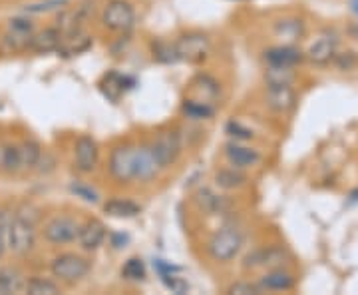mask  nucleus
<instances>
[{
  "instance_id": "1",
  "label": "nucleus",
  "mask_w": 358,
  "mask_h": 295,
  "mask_svg": "<svg viewBox=\"0 0 358 295\" xmlns=\"http://www.w3.org/2000/svg\"><path fill=\"white\" fill-rule=\"evenodd\" d=\"M40 221L42 216L32 204H22L18 210L8 212V218L2 226L8 254L18 259L34 254V249L38 247Z\"/></svg>"
},
{
  "instance_id": "2",
  "label": "nucleus",
  "mask_w": 358,
  "mask_h": 295,
  "mask_svg": "<svg viewBox=\"0 0 358 295\" xmlns=\"http://www.w3.org/2000/svg\"><path fill=\"white\" fill-rule=\"evenodd\" d=\"M92 270H94V261L84 252H58L48 261L50 275L64 287H74L84 280H88Z\"/></svg>"
},
{
  "instance_id": "3",
  "label": "nucleus",
  "mask_w": 358,
  "mask_h": 295,
  "mask_svg": "<svg viewBox=\"0 0 358 295\" xmlns=\"http://www.w3.org/2000/svg\"><path fill=\"white\" fill-rule=\"evenodd\" d=\"M245 233L235 224H225L205 242V254L217 266H229L243 252Z\"/></svg>"
},
{
  "instance_id": "4",
  "label": "nucleus",
  "mask_w": 358,
  "mask_h": 295,
  "mask_svg": "<svg viewBox=\"0 0 358 295\" xmlns=\"http://www.w3.org/2000/svg\"><path fill=\"white\" fill-rule=\"evenodd\" d=\"M80 224H82V219L74 214H66V212L52 214L40 221V240L54 249L68 247V245L76 244Z\"/></svg>"
},
{
  "instance_id": "5",
  "label": "nucleus",
  "mask_w": 358,
  "mask_h": 295,
  "mask_svg": "<svg viewBox=\"0 0 358 295\" xmlns=\"http://www.w3.org/2000/svg\"><path fill=\"white\" fill-rule=\"evenodd\" d=\"M148 144H150V150L154 154L155 162L159 164L164 172L169 167L178 166V162L183 156V150H185L181 132L173 126H164V128L157 130L152 136V140H148Z\"/></svg>"
},
{
  "instance_id": "6",
  "label": "nucleus",
  "mask_w": 358,
  "mask_h": 295,
  "mask_svg": "<svg viewBox=\"0 0 358 295\" xmlns=\"http://www.w3.org/2000/svg\"><path fill=\"white\" fill-rule=\"evenodd\" d=\"M108 176L120 186L136 184V142H120L110 148Z\"/></svg>"
},
{
  "instance_id": "7",
  "label": "nucleus",
  "mask_w": 358,
  "mask_h": 295,
  "mask_svg": "<svg viewBox=\"0 0 358 295\" xmlns=\"http://www.w3.org/2000/svg\"><path fill=\"white\" fill-rule=\"evenodd\" d=\"M136 6L129 0H108L100 11V26L112 34H128L136 26Z\"/></svg>"
},
{
  "instance_id": "8",
  "label": "nucleus",
  "mask_w": 358,
  "mask_h": 295,
  "mask_svg": "<svg viewBox=\"0 0 358 295\" xmlns=\"http://www.w3.org/2000/svg\"><path fill=\"white\" fill-rule=\"evenodd\" d=\"M173 46L178 52L179 62H187L193 66L207 62L213 52L209 34H205L201 30H189V32L179 34L178 39L173 40Z\"/></svg>"
},
{
  "instance_id": "9",
  "label": "nucleus",
  "mask_w": 358,
  "mask_h": 295,
  "mask_svg": "<svg viewBox=\"0 0 358 295\" xmlns=\"http://www.w3.org/2000/svg\"><path fill=\"white\" fill-rule=\"evenodd\" d=\"M74 154V170L80 176H90L100 167V146L94 136L80 134L72 144Z\"/></svg>"
},
{
  "instance_id": "10",
  "label": "nucleus",
  "mask_w": 358,
  "mask_h": 295,
  "mask_svg": "<svg viewBox=\"0 0 358 295\" xmlns=\"http://www.w3.org/2000/svg\"><path fill=\"white\" fill-rule=\"evenodd\" d=\"M108 238H110V228L103 224L102 219L86 218L82 219V224H80L76 245L80 252L92 256V254H96V252L102 249L106 242H108Z\"/></svg>"
},
{
  "instance_id": "11",
  "label": "nucleus",
  "mask_w": 358,
  "mask_h": 295,
  "mask_svg": "<svg viewBox=\"0 0 358 295\" xmlns=\"http://www.w3.org/2000/svg\"><path fill=\"white\" fill-rule=\"evenodd\" d=\"M221 154H223L225 162H227L229 166L239 167V170H245V172L261 166V162H263L261 150H257L255 146H251L249 142L227 140L223 144Z\"/></svg>"
},
{
  "instance_id": "12",
  "label": "nucleus",
  "mask_w": 358,
  "mask_h": 295,
  "mask_svg": "<svg viewBox=\"0 0 358 295\" xmlns=\"http://www.w3.org/2000/svg\"><path fill=\"white\" fill-rule=\"evenodd\" d=\"M338 52V36L334 30H324L317 39L310 42V46L305 52V58L308 62L317 66L331 64Z\"/></svg>"
},
{
  "instance_id": "13",
  "label": "nucleus",
  "mask_w": 358,
  "mask_h": 295,
  "mask_svg": "<svg viewBox=\"0 0 358 295\" xmlns=\"http://www.w3.org/2000/svg\"><path fill=\"white\" fill-rule=\"evenodd\" d=\"M162 172L164 170L155 162L154 154L150 150V144L148 142L136 144V184L150 186L159 180Z\"/></svg>"
},
{
  "instance_id": "14",
  "label": "nucleus",
  "mask_w": 358,
  "mask_h": 295,
  "mask_svg": "<svg viewBox=\"0 0 358 295\" xmlns=\"http://www.w3.org/2000/svg\"><path fill=\"white\" fill-rule=\"evenodd\" d=\"M296 92L293 86H265L263 104L273 114L289 116L296 108Z\"/></svg>"
},
{
  "instance_id": "15",
  "label": "nucleus",
  "mask_w": 358,
  "mask_h": 295,
  "mask_svg": "<svg viewBox=\"0 0 358 295\" xmlns=\"http://www.w3.org/2000/svg\"><path fill=\"white\" fill-rule=\"evenodd\" d=\"M282 263H285V249L279 245H265V247H257L245 256L243 270H271V268H279Z\"/></svg>"
},
{
  "instance_id": "16",
  "label": "nucleus",
  "mask_w": 358,
  "mask_h": 295,
  "mask_svg": "<svg viewBox=\"0 0 358 295\" xmlns=\"http://www.w3.org/2000/svg\"><path fill=\"white\" fill-rule=\"evenodd\" d=\"M193 202L203 212L205 216H213V218L225 216V214H229L231 210L229 198L219 193L215 188H209V186L199 188L195 192V195H193Z\"/></svg>"
},
{
  "instance_id": "17",
  "label": "nucleus",
  "mask_w": 358,
  "mask_h": 295,
  "mask_svg": "<svg viewBox=\"0 0 358 295\" xmlns=\"http://www.w3.org/2000/svg\"><path fill=\"white\" fill-rule=\"evenodd\" d=\"M257 285L261 287L263 294H279V291H291L296 285V280L287 268H271L261 273V277L257 280Z\"/></svg>"
},
{
  "instance_id": "18",
  "label": "nucleus",
  "mask_w": 358,
  "mask_h": 295,
  "mask_svg": "<svg viewBox=\"0 0 358 295\" xmlns=\"http://www.w3.org/2000/svg\"><path fill=\"white\" fill-rule=\"evenodd\" d=\"M263 60L267 66H287V68H296L307 58L305 52L294 44H277L263 52Z\"/></svg>"
},
{
  "instance_id": "19",
  "label": "nucleus",
  "mask_w": 358,
  "mask_h": 295,
  "mask_svg": "<svg viewBox=\"0 0 358 295\" xmlns=\"http://www.w3.org/2000/svg\"><path fill=\"white\" fill-rule=\"evenodd\" d=\"M189 86H192L193 96L199 98V100H205V102L211 104H217L221 100L223 86H221V82L211 72H197L192 78Z\"/></svg>"
},
{
  "instance_id": "20",
  "label": "nucleus",
  "mask_w": 358,
  "mask_h": 295,
  "mask_svg": "<svg viewBox=\"0 0 358 295\" xmlns=\"http://www.w3.org/2000/svg\"><path fill=\"white\" fill-rule=\"evenodd\" d=\"M213 186L221 192H239L249 186V176L245 170L227 164L225 167H217L213 172Z\"/></svg>"
},
{
  "instance_id": "21",
  "label": "nucleus",
  "mask_w": 358,
  "mask_h": 295,
  "mask_svg": "<svg viewBox=\"0 0 358 295\" xmlns=\"http://www.w3.org/2000/svg\"><path fill=\"white\" fill-rule=\"evenodd\" d=\"M179 112L181 116L192 122V124H201V122H211L215 116H217V104L205 102V100H199V98H185L181 106H179Z\"/></svg>"
},
{
  "instance_id": "22",
  "label": "nucleus",
  "mask_w": 358,
  "mask_h": 295,
  "mask_svg": "<svg viewBox=\"0 0 358 295\" xmlns=\"http://www.w3.org/2000/svg\"><path fill=\"white\" fill-rule=\"evenodd\" d=\"M64 40V32L58 28V26H46L42 30H36L30 39V52H36V54H48V52H56L60 48Z\"/></svg>"
},
{
  "instance_id": "23",
  "label": "nucleus",
  "mask_w": 358,
  "mask_h": 295,
  "mask_svg": "<svg viewBox=\"0 0 358 295\" xmlns=\"http://www.w3.org/2000/svg\"><path fill=\"white\" fill-rule=\"evenodd\" d=\"M102 212L106 216L115 219H134L141 214V205L129 198H122V195H114L108 198L102 204Z\"/></svg>"
},
{
  "instance_id": "24",
  "label": "nucleus",
  "mask_w": 358,
  "mask_h": 295,
  "mask_svg": "<svg viewBox=\"0 0 358 295\" xmlns=\"http://www.w3.org/2000/svg\"><path fill=\"white\" fill-rule=\"evenodd\" d=\"M26 273L14 263L0 266V295L24 294Z\"/></svg>"
},
{
  "instance_id": "25",
  "label": "nucleus",
  "mask_w": 358,
  "mask_h": 295,
  "mask_svg": "<svg viewBox=\"0 0 358 295\" xmlns=\"http://www.w3.org/2000/svg\"><path fill=\"white\" fill-rule=\"evenodd\" d=\"M18 146H20V174L38 170L40 160L44 156L42 144L34 138H26V140L18 142Z\"/></svg>"
},
{
  "instance_id": "26",
  "label": "nucleus",
  "mask_w": 358,
  "mask_h": 295,
  "mask_svg": "<svg viewBox=\"0 0 358 295\" xmlns=\"http://www.w3.org/2000/svg\"><path fill=\"white\" fill-rule=\"evenodd\" d=\"M64 291V285L56 282L54 277L34 273V275H26L24 294L28 295H60Z\"/></svg>"
},
{
  "instance_id": "27",
  "label": "nucleus",
  "mask_w": 358,
  "mask_h": 295,
  "mask_svg": "<svg viewBox=\"0 0 358 295\" xmlns=\"http://www.w3.org/2000/svg\"><path fill=\"white\" fill-rule=\"evenodd\" d=\"M273 30H275V34H277V39L285 40V44H293L296 40H301L305 36V32H307V26L305 22L301 20V18H281V20H277L275 26H273Z\"/></svg>"
},
{
  "instance_id": "28",
  "label": "nucleus",
  "mask_w": 358,
  "mask_h": 295,
  "mask_svg": "<svg viewBox=\"0 0 358 295\" xmlns=\"http://www.w3.org/2000/svg\"><path fill=\"white\" fill-rule=\"evenodd\" d=\"M155 268H157V273H159V280H162V283L166 285L171 294H178V295L187 294L189 283L185 282L181 275H178V268L169 266V263H166L164 259H157V261H155Z\"/></svg>"
},
{
  "instance_id": "29",
  "label": "nucleus",
  "mask_w": 358,
  "mask_h": 295,
  "mask_svg": "<svg viewBox=\"0 0 358 295\" xmlns=\"http://www.w3.org/2000/svg\"><path fill=\"white\" fill-rule=\"evenodd\" d=\"M0 174H20V146L18 142L0 144Z\"/></svg>"
},
{
  "instance_id": "30",
  "label": "nucleus",
  "mask_w": 358,
  "mask_h": 295,
  "mask_svg": "<svg viewBox=\"0 0 358 295\" xmlns=\"http://www.w3.org/2000/svg\"><path fill=\"white\" fill-rule=\"evenodd\" d=\"M30 39H32V34H22V32H16V30L6 28L0 34V52L2 54H22V52H28Z\"/></svg>"
},
{
  "instance_id": "31",
  "label": "nucleus",
  "mask_w": 358,
  "mask_h": 295,
  "mask_svg": "<svg viewBox=\"0 0 358 295\" xmlns=\"http://www.w3.org/2000/svg\"><path fill=\"white\" fill-rule=\"evenodd\" d=\"M94 44V39L90 36L86 30H76V32H68L64 34V40L60 44L58 52H64L70 56H78V54H84L88 52Z\"/></svg>"
},
{
  "instance_id": "32",
  "label": "nucleus",
  "mask_w": 358,
  "mask_h": 295,
  "mask_svg": "<svg viewBox=\"0 0 358 295\" xmlns=\"http://www.w3.org/2000/svg\"><path fill=\"white\" fill-rule=\"evenodd\" d=\"M150 54H152V58H154L155 62H159V64H176V62H179L178 52H176V46H173L171 40H152L150 42Z\"/></svg>"
},
{
  "instance_id": "33",
  "label": "nucleus",
  "mask_w": 358,
  "mask_h": 295,
  "mask_svg": "<svg viewBox=\"0 0 358 295\" xmlns=\"http://www.w3.org/2000/svg\"><path fill=\"white\" fill-rule=\"evenodd\" d=\"M263 78L267 86H293L296 72L294 68H287V66H267Z\"/></svg>"
},
{
  "instance_id": "34",
  "label": "nucleus",
  "mask_w": 358,
  "mask_h": 295,
  "mask_svg": "<svg viewBox=\"0 0 358 295\" xmlns=\"http://www.w3.org/2000/svg\"><path fill=\"white\" fill-rule=\"evenodd\" d=\"M122 277L129 283L145 282L148 277V270L141 257H129L128 261L122 266Z\"/></svg>"
},
{
  "instance_id": "35",
  "label": "nucleus",
  "mask_w": 358,
  "mask_h": 295,
  "mask_svg": "<svg viewBox=\"0 0 358 295\" xmlns=\"http://www.w3.org/2000/svg\"><path fill=\"white\" fill-rule=\"evenodd\" d=\"M225 134H227V138H229V140H235V142L255 140V132L249 128V126H245L243 122L235 120V118H231L229 122L225 124Z\"/></svg>"
},
{
  "instance_id": "36",
  "label": "nucleus",
  "mask_w": 358,
  "mask_h": 295,
  "mask_svg": "<svg viewBox=\"0 0 358 295\" xmlns=\"http://www.w3.org/2000/svg\"><path fill=\"white\" fill-rule=\"evenodd\" d=\"M70 190H72V193H76V198L84 200L86 204H100V193H98V190L92 188L86 181H72Z\"/></svg>"
},
{
  "instance_id": "37",
  "label": "nucleus",
  "mask_w": 358,
  "mask_h": 295,
  "mask_svg": "<svg viewBox=\"0 0 358 295\" xmlns=\"http://www.w3.org/2000/svg\"><path fill=\"white\" fill-rule=\"evenodd\" d=\"M68 4H70V0H42V2H36V4H28L26 6V14L52 13V11L64 8Z\"/></svg>"
},
{
  "instance_id": "38",
  "label": "nucleus",
  "mask_w": 358,
  "mask_h": 295,
  "mask_svg": "<svg viewBox=\"0 0 358 295\" xmlns=\"http://www.w3.org/2000/svg\"><path fill=\"white\" fill-rule=\"evenodd\" d=\"M227 294L229 295H259L263 294L261 287L257 285V282L251 280H237L227 287Z\"/></svg>"
},
{
  "instance_id": "39",
  "label": "nucleus",
  "mask_w": 358,
  "mask_h": 295,
  "mask_svg": "<svg viewBox=\"0 0 358 295\" xmlns=\"http://www.w3.org/2000/svg\"><path fill=\"white\" fill-rule=\"evenodd\" d=\"M6 28L16 30V32H22V34H34L36 32V22L30 18V16H14L6 22Z\"/></svg>"
},
{
  "instance_id": "40",
  "label": "nucleus",
  "mask_w": 358,
  "mask_h": 295,
  "mask_svg": "<svg viewBox=\"0 0 358 295\" xmlns=\"http://www.w3.org/2000/svg\"><path fill=\"white\" fill-rule=\"evenodd\" d=\"M357 54L355 52H343V54H338L336 52V56H334V62L338 68H343V70H350V68H355L357 66Z\"/></svg>"
},
{
  "instance_id": "41",
  "label": "nucleus",
  "mask_w": 358,
  "mask_h": 295,
  "mask_svg": "<svg viewBox=\"0 0 358 295\" xmlns=\"http://www.w3.org/2000/svg\"><path fill=\"white\" fill-rule=\"evenodd\" d=\"M8 254V247H6V238H4V231L0 228V259Z\"/></svg>"
},
{
  "instance_id": "42",
  "label": "nucleus",
  "mask_w": 358,
  "mask_h": 295,
  "mask_svg": "<svg viewBox=\"0 0 358 295\" xmlns=\"http://www.w3.org/2000/svg\"><path fill=\"white\" fill-rule=\"evenodd\" d=\"M6 218H8V212H6L4 207H0V228L4 226V221H6Z\"/></svg>"
},
{
  "instance_id": "43",
  "label": "nucleus",
  "mask_w": 358,
  "mask_h": 295,
  "mask_svg": "<svg viewBox=\"0 0 358 295\" xmlns=\"http://www.w3.org/2000/svg\"><path fill=\"white\" fill-rule=\"evenodd\" d=\"M350 8H352V13L358 16V0H350Z\"/></svg>"
}]
</instances>
